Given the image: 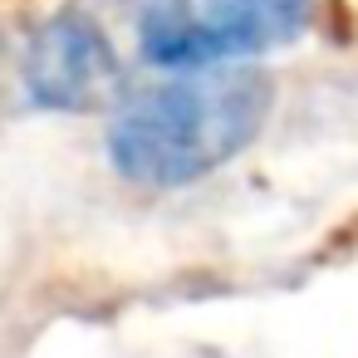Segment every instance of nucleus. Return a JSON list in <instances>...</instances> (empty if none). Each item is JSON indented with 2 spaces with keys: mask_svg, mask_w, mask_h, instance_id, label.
<instances>
[{
  "mask_svg": "<svg viewBox=\"0 0 358 358\" xmlns=\"http://www.w3.org/2000/svg\"><path fill=\"white\" fill-rule=\"evenodd\" d=\"M275 89L250 64L182 69L162 84L133 89L108 123V167L143 192H177L241 157L265 118Z\"/></svg>",
  "mask_w": 358,
  "mask_h": 358,
  "instance_id": "obj_1",
  "label": "nucleus"
},
{
  "mask_svg": "<svg viewBox=\"0 0 358 358\" xmlns=\"http://www.w3.org/2000/svg\"><path fill=\"white\" fill-rule=\"evenodd\" d=\"M133 69L138 55L113 0H69L25 50V89L55 113L118 108L133 94Z\"/></svg>",
  "mask_w": 358,
  "mask_h": 358,
  "instance_id": "obj_3",
  "label": "nucleus"
},
{
  "mask_svg": "<svg viewBox=\"0 0 358 358\" xmlns=\"http://www.w3.org/2000/svg\"><path fill=\"white\" fill-rule=\"evenodd\" d=\"M138 64L182 74L211 64H245L289 40L309 0H113Z\"/></svg>",
  "mask_w": 358,
  "mask_h": 358,
  "instance_id": "obj_2",
  "label": "nucleus"
}]
</instances>
